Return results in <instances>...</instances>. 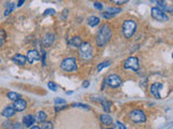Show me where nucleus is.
<instances>
[{
	"label": "nucleus",
	"instance_id": "f257e3e1",
	"mask_svg": "<svg viewBox=\"0 0 173 129\" xmlns=\"http://www.w3.org/2000/svg\"><path fill=\"white\" fill-rule=\"evenodd\" d=\"M111 36H113V30H111V26L108 24H104L100 27L97 35H96V45L99 47H103L104 45L108 43V41L111 40Z\"/></svg>",
	"mask_w": 173,
	"mask_h": 129
},
{
	"label": "nucleus",
	"instance_id": "f03ea898",
	"mask_svg": "<svg viewBox=\"0 0 173 129\" xmlns=\"http://www.w3.org/2000/svg\"><path fill=\"white\" fill-rule=\"evenodd\" d=\"M79 58L84 62H89L93 58V47L89 42H82L80 46L78 47Z\"/></svg>",
	"mask_w": 173,
	"mask_h": 129
},
{
	"label": "nucleus",
	"instance_id": "7ed1b4c3",
	"mask_svg": "<svg viewBox=\"0 0 173 129\" xmlns=\"http://www.w3.org/2000/svg\"><path fill=\"white\" fill-rule=\"evenodd\" d=\"M137 25L133 20H125L122 23V33L127 39H130L136 31Z\"/></svg>",
	"mask_w": 173,
	"mask_h": 129
},
{
	"label": "nucleus",
	"instance_id": "20e7f679",
	"mask_svg": "<svg viewBox=\"0 0 173 129\" xmlns=\"http://www.w3.org/2000/svg\"><path fill=\"white\" fill-rule=\"evenodd\" d=\"M123 68L127 69V70H132L137 72L139 69H140V60L134 56H130L123 62Z\"/></svg>",
	"mask_w": 173,
	"mask_h": 129
},
{
	"label": "nucleus",
	"instance_id": "39448f33",
	"mask_svg": "<svg viewBox=\"0 0 173 129\" xmlns=\"http://www.w3.org/2000/svg\"><path fill=\"white\" fill-rule=\"evenodd\" d=\"M150 14H152V17L154 18V20H156V21H158V22H161V23H164V22L169 21V17H168V15L166 14V11L159 9V8H157V7L152 8V10H150Z\"/></svg>",
	"mask_w": 173,
	"mask_h": 129
},
{
	"label": "nucleus",
	"instance_id": "423d86ee",
	"mask_svg": "<svg viewBox=\"0 0 173 129\" xmlns=\"http://www.w3.org/2000/svg\"><path fill=\"white\" fill-rule=\"evenodd\" d=\"M129 118H130L132 122H134V123H144V122H146L147 116L142 110H140V109H135V110L130 112Z\"/></svg>",
	"mask_w": 173,
	"mask_h": 129
},
{
	"label": "nucleus",
	"instance_id": "0eeeda50",
	"mask_svg": "<svg viewBox=\"0 0 173 129\" xmlns=\"http://www.w3.org/2000/svg\"><path fill=\"white\" fill-rule=\"evenodd\" d=\"M61 68L64 71H67V72H75L78 69L77 62L75 58H66L61 64Z\"/></svg>",
	"mask_w": 173,
	"mask_h": 129
},
{
	"label": "nucleus",
	"instance_id": "6e6552de",
	"mask_svg": "<svg viewBox=\"0 0 173 129\" xmlns=\"http://www.w3.org/2000/svg\"><path fill=\"white\" fill-rule=\"evenodd\" d=\"M106 84H107L109 87H113V88H116V87H119L121 85V83H122V80L120 78L119 75H117V74H111V75H108L104 81Z\"/></svg>",
	"mask_w": 173,
	"mask_h": 129
},
{
	"label": "nucleus",
	"instance_id": "1a4fd4ad",
	"mask_svg": "<svg viewBox=\"0 0 173 129\" xmlns=\"http://www.w3.org/2000/svg\"><path fill=\"white\" fill-rule=\"evenodd\" d=\"M26 58H27V62H28L34 64V62H38L39 59H40V55H39V53L36 50H30L27 52Z\"/></svg>",
	"mask_w": 173,
	"mask_h": 129
},
{
	"label": "nucleus",
	"instance_id": "9d476101",
	"mask_svg": "<svg viewBox=\"0 0 173 129\" xmlns=\"http://www.w3.org/2000/svg\"><path fill=\"white\" fill-rule=\"evenodd\" d=\"M162 84L161 83H154L152 86H150V94L152 96H154L155 98L157 99H160L161 96H160V89L162 88Z\"/></svg>",
	"mask_w": 173,
	"mask_h": 129
},
{
	"label": "nucleus",
	"instance_id": "9b49d317",
	"mask_svg": "<svg viewBox=\"0 0 173 129\" xmlns=\"http://www.w3.org/2000/svg\"><path fill=\"white\" fill-rule=\"evenodd\" d=\"M53 43H54V33L48 32V33H45V35L42 37V44H43V46H45V47L51 46Z\"/></svg>",
	"mask_w": 173,
	"mask_h": 129
},
{
	"label": "nucleus",
	"instance_id": "f8f14e48",
	"mask_svg": "<svg viewBox=\"0 0 173 129\" xmlns=\"http://www.w3.org/2000/svg\"><path fill=\"white\" fill-rule=\"evenodd\" d=\"M13 107H14V109L18 112H22V111H24L25 109H26L27 103H26V101H25L24 99H21V98H20V99L15 100L14 103H13Z\"/></svg>",
	"mask_w": 173,
	"mask_h": 129
},
{
	"label": "nucleus",
	"instance_id": "ddd939ff",
	"mask_svg": "<svg viewBox=\"0 0 173 129\" xmlns=\"http://www.w3.org/2000/svg\"><path fill=\"white\" fill-rule=\"evenodd\" d=\"M15 112H16V110H15L13 106H7L2 110V112H1V115L7 118H9V117H12L13 115L15 114Z\"/></svg>",
	"mask_w": 173,
	"mask_h": 129
},
{
	"label": "nucleus",
	"instance_id": "4468645a",
	"mask_svg": "<svg viewBox=\"0 0 173 129\" xmlns=\"http://www.w3.org/2000/svg\"><path fill=\"white\" fill-rule=\"evenodd\" d=\"M12 62L16 64H20V66H24V64H26L27 58L26 56L22 55V54H16L12 57Z\"/></svg>",
	"mask_w": 173,
	"mask_h": 129
},
{
	"label": "nucleus",
	"instance_id": "2eb2a0df",
	"mask_svg": "<svg viewBox=\"0 0 173 129\" xmlns=\"http://www.w3.org/2000/svg\"><path fill=\"white\" fill-rule=\"evenodd\" d=\"M100 120H101L102 124H104L105 126H111L113 124V118L111 115L108 114H101L100 115Z\"/></svg>",
	"mask_w": 173,
	"mask_h": 129
},
{
	"label": "nucleus",
	"instance_id": "dca6fc26",
	"mask_svg": "<svg viewBox=\"0 0 173 129\" xmlns=\"http://www.w3.org/2000/svg\"><path fill=\"white\" fill-rule=\"evenodd\" d=\"M35 120H36V118L34 117L33 115H26V116H24V118H23V124H24L26 127H32V125H34L35 124Z\"/></svg>",
	"mask_w": 173,
	"mask_h": 129
},
{
	"label": "nucleus",
	"instance_id": "f3484780",
	"mask_svg": "<svg viewBox=\"0 0 173 129\" xmlns=\"http://www.w3.org/2000/svg\"><path fill=\"white\" fill-rule=\"evenodd\" d=\"M86 23H88V25L90 27H95L100 24V18L97 16H90L88 18V21H86Z\"/></svg>",
	"mask_w": 173,
	"mask_h": 129
},
{
	"label": "nucleus",
	"instance_id": "a211bd4d",
	"mask_svg": "<svg viewBox=\"0 0 173 129\" xmlns=\"http://www.w3.org/2000/svg\"><path fill=\"white\" fill-rule=\"evenodd\" d=\"M101 102H102V107H103V110H104L105 112L109 113V112L111 111V107H113L111 101H109V100H106V99H103Z\"/></svg>",
	"mask_w": 173,
	"mask_h": 129
},
{
	"label": "nucleus",
	"instance_id": "6ab92c4d",
	"mask_svg": "<svg viewBox=\"0 0 173 129\" xmlns=\"http://www.w3.org/2000/svg\"><path fill=\"white\" fill-rule=\"evenodd\" d=\"M69 45H72L73 47H79L82 44L80 37H74L73 39H70V41L68 42Z\"/></svg>",
	"mask_w": 173,
	"mask_h": 129
},
{
	"label": "nucleus",
	"instance_id": "aec40b11",
	"mask_svg": "<svg viewBox=\"0 0 173 129\" xmlns=\"http://www.w3.org/2000/svg\"><path fill=\"white\" fill-rule=\"evenodd\" d=\"M47 113L43 111H39L38 113H37V117L36 120H38V122H45V120H47Z\"/></svg>",
	"mask_w": 173,
	"mask_h": 129
},
{
	"label": "nucleus",
	"instance_id": "412c9836",
	"mask_svg": "<svg viewBox=\"0 0 173 129\" xmlns=\"http://www.w3.org/2000/svg\"><path fill=\"white\" fill-rule=\"evenodd\" d=\"M8 98H9L10 100L15 101V100H18L21 98V95L18 94V93H14V91H10V93H8Z\"/></svg>",
	"mask_w": 173,
	"mask_h": 129
},
{
	"label": "nucleus",
	"instance_id": "4be33fe9",
	"mask_svg": "<svg viewBox=\"0 0 173 129\" xmlns=\"http://www.w3.org/2000/svg\"><path fill=\"white\" fill-rule=\"evenodd\" d=\"M109 64H111V60H106V62H101V64L97 66V71H99V72H101V71L103 70L104 68L108 67Z\"/></svg>",
	"mask_w": 173,
	"mask_h": 129
},
{
	"label": "nucleus",
	"instance_id": "5701e85b",
	"mask_svg": "<svg viewBox=\"0 0 173 129\" xmlns=\"http://www.w3.org/2000/svg\"><path fill=\"white\" fill-rule=\"evenodd\" d=\"M14 8H15V4L14 3H10L9 6H8V8H7V10L4 11V16H8V15L11 13V12L14 10Z\"/></svg>",
	"mask_w": 173,
	"mask_h": 129
},
{
	"label": "nucleus",
	"instance_id": "b1692460",
	"mask_svg": "<svg viewBox=\"0 0 173 129\" xmlns=\"http://www.w3.org/2000/svg\"><path fill=\"white\" fill-rule=\"evenodd\" d=\"M157 4H158V7L157 8H159V9H167V3H166V1L164 0H157Z\"/></svg>",
	"mask_w": 173,
	"mask_h": 129
},
{
	"label": "nucleus",
	"instance_id": "393cba45",
	"mask_svg": "<svg viewBox=\"0 0 173 129\" xmlns=\"http://www.w3.org/2000/svg\"><path fill=\"white\" fill-rule=\"evenodd\" d=\"M107 11L116 15V14H118V13H120V12H121V9H120V8H114V7H113V8H108Z\"/></svg>",
	"mask_w": 173,
	"mask_h": 129
},
{
	"label": "nucleus",
	"instance_id": "a878e982",
	"mask_svg": "<svg viewBox=\"0 0 173 129\" xmlns=\"http://www.w3.org/2000/svg\"><path fill=\"white\" fill-rule=\"evenodd\" d=\"M4 39H6V33H4V30L0 29V47L4 42Z\"/></svg>",
	"mask_w": 173,
	"mask_h": 129
},
{
	"label": "nucleus",
	"instance_id": "bb28decb",
	"mask_svg": "<svg viewBox=\"0 0 173 129\" xmlns=\"http://www.w3.org/2000/svg\"><path fill=\"white\" fill-rule=\"evenodd\" d=\"M102 16L104 18H106V20H109V18H113L114 16H115V14H113V13H111V12H104V13H102Z\"/></svg>",
	"mask_w": 173,
	"mask_h": 129
},
{
	"label": "nucleus",
	"instance_id": "cd10ccee",
	"mask_svg": "<svg viewBox=\"0 0 173 129\" xmlns=\"http://www.w3.org/2000/svg\"><path fill=\"white\" fill-rule=\"evenodd\" d=\"M73 107H79V108H82L84 110H90V107L88 104H84V103H73Z\"/></svg>",
	"mask_w": 173,
	"mask_h": 129
},
{
	"label": "nucleus",
	"instance_id": "c85d7f7f",
	"mask_svg": "<svg viewBox=\"0 0 173 129\" xmlns=\"http://www.w3.org/2000/svg\"><path fill=\"white\" fill-rule=\"evenodd\" d=\"M48 87H49V89H51L52 91H56V89H57L56 84H55L54 82H49L48 83Z\"/></svg>",
	"mask_w": 173,
	"mask_h": 129
},
{
	"label": "nucleus",
	"instance_id": "c756f323",
	"mask_svg": "<svg viewBox=\"0 0 173 129\" xmlns=\"http://www.w3.org/2000/svg\"><path fill=\"white\" fill-rule=\"evenodd\" d=\"M111 2L117 4V6H121V4H125L129 1V0H111Z\"/></svg>",
	"mask_w": 173,
	"mask_h": 129
},
{
	"label": "nucleus",
	"instance_id": "7c9ffc66",
	"mask_svg": "<svg viewBox=\"0 0 173 129\" xmlns=\"http://www.w3.org/2000/svg\"><path fill=\"white\" fill-rule=\"evenodd\" d=\"M55 14V10L54 9H47L45 12H43V15H54Z\"/></svg>",
	"mask_w": 173,
	"mask_h": 129
},
{
	"label": "nucleus",
	"instance_id": "2f4dec72",
	"mask_svg": "<svg viewBox=\"0 0 173 129\" xmlns=\"http://www.w3.org/2000/svg\"><path fill=\"white\" fill-rule=\"evenodd\" d=\"M42 129H53V125L50 122H47V123L42 125Z\"/></svg>",
	"mask_w": 173,
	"mask_h": 129
},
{
	"label": "nucleus",
	"instance_id": "473e14b6",
	"mask_svg": "<svg viewBox=\"0 0 173 129\" xmlns=\"http://www.w3.org/2000/svg\"><path fill=\"white\" fill-rule=\"evenodd\" d=\"M54 102L56 103V104H65V100L61 99V98H55Z\"/></svg>",
	"mask_w": 173,
	"mask_h": 129
},
{
	"label": "nucleus",
	"instance_id": "72a5a7b5",
	"mask_svg": "<svg viewBox=\"0 0 173 129\" xmlns=\"http://www.w3.org/2000/svg\"><path fill=\"white\" fill-rule=\"evenodd\" d=\"M94 8L101 11V10H103V4L101 2H94Z\"/></svg>",
	"mask_w": 173,
	"mask_h": 129
},
{
	"label": "nucleus",
	"instance_id": "f704fd0d",
	"mask_svg": "<svg viewBox=\"0 0 173 129\" xmlns=\"http://www.w3.org/2000/svg\"><path fill=\"white\" fill-rule=\"evenodd\" d=\"M12 129H22V125L20 123L14 124V125L12 126Z\"/></svg>",
	"mask_w": 173,
	"mask_h": 129
},
{
	"label": "nucleus",
	"instance_id": "c9c22d12",
	"mask_svg": "<svg viewBox=\"0 0 173 129\" xmlns=\"http://www.w3.org/2000/svg\"><path fill=\"white\" fill-rule=\"evenodd\" d=\"M11 126V123H10V122H4V123H3V128H9V127Z\"/></svg>",
	"mask_w": 173,
	"mask_h": 129
},
{
	"label": "nucleus",
	"instance_id": "e433bc0d",
	"mask_svg": "<svg viewBox=\"0 0 173 129\" xmlns=\"http://www.w3.org/2000/svg\"><path fill=\"white\" fill-rule=\"evenodd\" d=\"M89 85H90V82H89V81H84V84H82V87L86 88V87H89Z\"/></svg>",
	"mask_w": 173,
	"mask_h": 129
},
{
	"label": "nucleus",
	"instance_id": "4c0bfd02",
	"mask_svg": "<svg viewBox=\"0 0 173 129\" xmlns=\"http://www.w3.org/2000/svg\"><path fill=\"white\" fill-rule=\"evenodd\" d=\"M117 125H118V127H119V129H127L125 127V125L123 124H121L120 122H117Z\"/></svg>",
	"mask_w": 173,
	"mask_h": 129
},
{
	"label": "nucleus",
	"instance_id": "58836bf2",
	"mask_svg": "<svg viewBox=\"0 0 173 129\" xmlns=\"http://www.w3.org/2000/svg\"><path fill=\"white\" fill-rule=\"evenodd\" d=\"M26 1V0H18V7H22L23 4H24V2Z\"/></svg>",
	"mask_w": 173,
	"mask_h": 129
},
{
	"label": "nucleus",
	"instance_id": "ea45409f",
	"mask_svg": "<svg viewBox=\"0 0 173 129\" xmlns=\"http://www.w3.org/2000/svg\"><path fill=\"white\" fill-rule=\"evenodd\" d=\"M30 129H40L38 126H33V127H30Z\"/></svg>",
	"mask_w": 173,
	"mask_h": 129
},
{
	"label": "nucleus",
	"instance_id": "a19ab883",
	"mask_svg": "<svg viewBox=\"0 0 173 129\" xmlns=\"http://www.w3.org/2000/svg\"><path fill=\"white\" fill-rule=\"evenodd\" d=\"M107 129H114V128H107Z\"/></svg>",
	"mask_w": 173,
	"mask_h": 129
},
{
	"label": "nucleus",
	"instance_id": "79ce46f5",
	"mask_svg": "<svg viewBox=\"0 0 173 129\" xmlns=\"http://www.w3.org/2000/svg\"><path fill=\"white\" fill-rule=\"evenodd\" d=\"M172 57H173V53H172Z\"/></svg>",
	"mask_w": 173,
	"mask_h": 129
},
{
	"label": "nucleus",
	"instance_id": "37998d69",
	"mask_svg": "<svg viewBox=\"0 0 173 129\" xmlns=\"http://www.w3.org/2000/svg\"><path fill=\"white\" fill-rule=\"evenodd\" d=\"M0 62H1V60H0Z\"/></svg>",
	"mask_w": 173,
	"mask_h": 129
},
{
	"label": "nucleus",
	"instance_id": "c03bdc74",
	"mask_svg": "<svg viewBox=\"0 0 173 129\" xmlns=\"http://www.w3.org/2000/svg\"><path fill=\"white\" fill-rule=\"evenodd\" d=\"M172 1H173V0H172Z\"/></svg>",
	"mask_w": 173,
	"mask_h": 129
}]
</instances>
